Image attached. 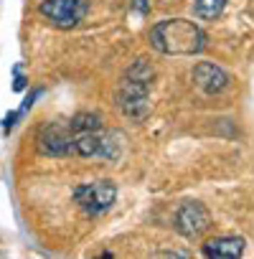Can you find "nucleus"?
Segmentation results:
<instances>
[{"instance_id": "nucleus-1", "label": "nucleus", "mask_w": 254, "mask_h": 259, "mask_svg": "<svg viewBox=\"0 0 254 259\" xmlns=\"http://www.w3.org/2000/svg\"><path fill=\"white\" fill-rule=\"evenodd\" d=\"M150 44L165 56H193L206 49V33L193 21L168 18L153 26Z\"/></svg>"}, {"instance_id": "nucleus-2", "label": "nucleus", "mask_w": 254, "mask_h": 259, "mask_svg": "<svg viewBox=\"0 0 254 259\" xmlns=\"http://www.w3.org/2000/svg\"><path fill=\"white\" fill-rule=\"evenodd\" d=\"M153 76H155V71L145 59H138L127 69V76L122 79V89H119V109L124 112V117L140 122L150 114V109H153V104H150Z\"/></svg>"}, {"instance_id": "nucleus-3", "label": "nucleus", "mask_w": 254, "mask_h": 259, "mask_svg": "<svg viewBox=\"0 0 254 259\" xmlns=\"http://www.w3.org/2000/svg\"><path fill=\"white\" fill-rule=\"evenodd\" d=\"M74 201L89 216H99V213H104V211H109L114 206V201H117V186L112 181L84 183V186H79L74 191Z\"/></svg>"}, {"instance_id": "nucleus-4", "label": "nucleus", "mask_w": 254, "mask_h": 259, "mask_svg": "<svg viewBox=\"0 0 254 259\" xmlns=\"http://www.w3.org/2000/svg\"><path fill=\"white\" fill-rule=\"evenodd\" d=\"M38 13L56 28L71 31L87 16V0H41Z\"/></svg>"}, {"instance_id": "nucleus-5", "label": "nucleus", "mask_w": 254, "mask_h": 259, "mask_svg": "<svg viewBox=\"0 0 254 259\" xmlns=\"http://www.w3.org/2000/svg\"><path fill=\"white\" fill-rule=\"evenodd\" d=\"M38 150L51 158L74 153V133L69 122H46L38 133Z\"/></svg>"}, {"instance_id": "nucleus-6", "label": "nucleus", "mask_w": 254, "mask_h": 259, "mask_svg": "<svg viewBox=\"0 0 254 259\" xmlns=\"http://www.w3.org/2000/svg\"><path fill=\"white\" fill-rule=\"evenodd\" d=\"M176 229L183 236H188V239L201 236L203 231L211 229V213H208V208L203 203H198V201L183 203L178 208V213H176Z\"/></svg>"}, {"instance_id": "nucleus-7", "label": "nucleus", "mask_w": 254, "mask_h": 259, "mask_svg": "<svg viewBox=\"0 0 254 259\" xmlns=\"http://www.w3.org/2000/svg\"><path fill=\"white\" fill-rule=\"evenodd\" d=\"M193 81L201 92L206 94H219L229 87V74L216 66V64H208V61H201L193 66Z\"/></svg>"}, {"instance_id": "nucleus-8", "label": "nucleus", "mask_w": 254, "mask_h": 259, "mask_svg": "<svg viewBox=\"0 0 254 259\" xmlns=\"http://www.w3.org/2000/svg\"><path fill=\"white\" fill-rule=\"evenodd\" d=\"M203 254L214 259H236L244 254V239L241 236H214L203 244Z\"/></svg>"}, {"instance_id": "nucleus-9", "label": "nucleus", "mask_w": 254, "mask_h": 259, "mask_svg": "<svg viewBox=\"0 0 254 259\" xmlns=\"http://www.w3.org/2000/svg\"><path fill=\"white\" fill-rule=\"evenodd\" d=\"M69 127H71V133H89V130H99V127H102V119H99V114L79 112V114L71 117Z\"/></svg>"}, {"instance_id": "nucleus-10", "label": "nucleus", "mask_w": 254, "mask_h": 259, "mask_svg": "<svg viewBox=\"0 0 254 259\" xmlns=\"http://www.w3.org/2000/svg\"><path fill=\"white\" fill-rule=\"evenodd\" d=\"M226 0H196V16L203 21H214L224 13Z\"/></svg>"}, {"instance_id": "nucleus-11", "label": "nucleus", "mask_w": 254, "mask_h": 259, "mask_svg": "<svg viewBox=\"0 0 254 259\" xmlns=\"http://www.w3.org/2000/svg\"><path fill=\"white\" fill-rule=\"evenodd\" d=\"M23 87H26V76L21 74V66H16V81H13V89H16V92H21Z\"/></svg>"}, {"instance_id": "nucleus-12", "label": "nucleus", "mask_w": 254, "mask_h": 259, "mask_svg": "<svg viewBox=\"0 0 254 259\" xmlns=\"http://www.w3.org/2000/svg\"><path fill=\"white\" fill-rule=\"evenodd\" d=\"M16 117H18V114H16V112H13V114H8V117H6V130H8V127H13V124H16Z\"/></svg>"}, {"instance_id": "nucleus-13", "label": "nucleus", "mask_w": 254, "mask_h": 259, "mask_svg": "<svg viewBox=\"0 0 254 259\" xmlns=\"http://www.w3.org/2000/svg\"><path fill=\"white\" fill-rule=\"evenodd\" d=\"M135 6H138L140 13H145V8H148V6H145V0H135Z\"/></svg>"}]
</instances>
